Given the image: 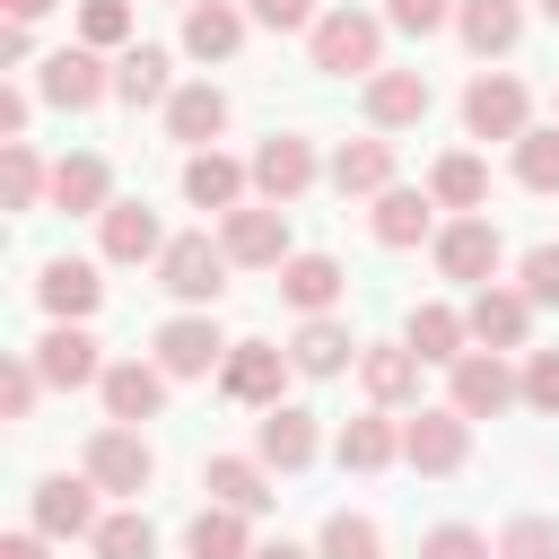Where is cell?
<instances>
[{"label":"cell","instance_id":"6da1fadb","mask_svg":"<svg viewBox=\"0 0 559 559\" xmlns=\"http://www.w3.org/2000/svg\"><path fill=\"white\" fill-rule=\"evenodd\" d=\"M306 61L332 70V79H358V87H367V79L384 70V17H376V9H349V0L323 9L314 35H306Z\"/></svg>","mask_w":559,"mask_h":559},{"label":"cell","instance_id":"7a4b0ae2","mask_svg":"<svg viewBox=\"0 0 559 559\" xmlns=\"http://www.w3.org/2000/svg\"><path fill=\"white\" fill-rule=\"evenodd\" d=\"M227 271H236V262H227L218 236H175V245L157 253V288H166L183 314H210V306L227 297Z\"/></svg>","mask_w":559,"mask_h":559},{"label":"cell","instance_id":"3957f363","mask_svg":"<svg viewBox=\"0 0 559 559\" xmlns=\"http://www.w3.org/2000/svg\"><path fill=\"white\" fill-rule=\"evenodd\" d=\"M533 131V87L515 79V70H472V87H463V140H524Z\"/></svg>","mask_w":559,"mask_h":559},{"label":"cell","instance_id":"277c9868","mask_svg":"<svg viewBox=\"0 0 559 559\" xmlns=\"http://www.w3.org/2000/svg\"><path fill=\"white\" fill-rule=\"evenodd\" d=\"M402 463H411L419 480L463 472V463H472V419H463L454 402H419V411L402 419Z\"/></svg>","mask_w":559,"mask_h":559},{"label":"cell","instance_id":"5b68a950","mask_svg":"<svg viewBox=\"0 0 559 559\" xmlns=\"http://www.w3.org/2000/svg\"><path fill=\"white\" fill-rule=\"evenodd\" d=\"M79 472L105 489V498H148V480H157V445L140 437V428H122V419H105L96 437H87V454H79Z\"/></svg>","mask_w":559,"mask_h":559},{"label":"cell","instance_id":"8992f818","mask_svg":"<svg viewBox=\"0 0 559 559\" xmlns=\"http://www.w3.org/2000/svg\"><path fill=\"white\" fill-rule=\"evenodd\" d=\"M445 402H454L463 419H498V411L524 402V367H507V349H463V358L445 367Z\"/></svg>","mask_w":559,"mask_h":559},{"label":"cell","instance_id":"52a82bcc","mask_svg":"<svg viewBox=\"0 0 559 559\" xmlns=\"http://www.w3.org/2000/svg\"><path fill=\"white\" fill-rule=\"evenodd\" d=\"M105 489L87 480V472H44L35 480V498H26V524L44 533V542H87L96 524H105V507H96Z\"/></svg>","mask_w":559,"mask_h":559},{"label":"cell","instance_id":"ba28073f","mask_svg":"<svg viewBox=\"0 0 559 559\" xmlns=\"http://www.w3.org/2000/svg\"><path fill=\"white\" fill-rule=\"evenodd\" d=\"M35 96H44V105H61V114H96V105L114 96V61H105V52H87V44L70 35L61 52H44Z\"/></svg>","mask_w":559,"mask_h":559},{"label":"cell","instance_id":"9c48e42d","mask_svg":"<svg viewBox=\"0 0 559 559\" xmlns=\"http://www.w3.org/2000/svg\"><path fill=\"white\" fill-rule=\"evenodd\" d=\"M227 349H236V341H227L210 314H166V323L148 332V358H157L175 384H192V376H218V367H227Z\"/></svg>","mask_w":559,"mask_h":559},{"label":"cell","instance_id":"30bf717a","mask_svg":"<svg viewBox=\"0 0 559 559\" xmlns=\"http://www.w3.org/2000/svg\"><path fill=\"white\" fill-rule=\"evenodd\" d=\"M245 166H253V201H271V210L306 201V192H314V175H323L314 140H297V131H271V140H262Z\"/></svg>","mask_w":559,"mask_h":559},{"label":"cell","instance_id":"8fae6325","mask_svg":"<svg viewBox=\"0 0 559 559\" xmlns=\"http://www.w3.org/2000/svg\"><path fill=\"white\" fill-rule=\"evenodd\" d=\"M218 245H227L236 271H280V262L297 253V245H288V210H271V201L227 210V218H218Z\"/></svg>","mask_w":559,"mask_h":559},{"label":"cell","instance_id":"7c38bea8","mask_svg":"<svg viewBox=\"0 0 559 559\" xmlns=\"http://www.w3.org/2000/svg\"><path fill=\"white\" fill-rule=\"evenodd\" d=\"M428 253H437V271H445V280H463V288H489V280H498V262H507V245H498L489 210H480V218H445Z\"/></svg>","mask_w":559,"mask_h":559},{"label":"cell","instance_id":"4fadbf2b","mask_svg":"<svg viewBox=\"0 0 559 559\" xmlns=\"http://www.w3.org/2000/svg\"><path fill=\"white\" fill-rule=\"evenodd\" d=\"M26 358H35V376H44L52 393H79V384H105V367H114V358L96 349V332H87V323H52V332H44V341H35Z\"/></svg>","mask_w":559,"mask_h":559},{"label":"cell","instance_id":"5bb4252c","mask_svg":"<svg viewBox=\"0 0 559 559\" xmlns=\"http://www.w3.org/2000/svg\"><path fill=\"white\" fill-rule=\"evenodd\" d=\"M288 376H297V367H288V349H280V341H236V349H227V367H218V393H227V402H245V411H271Z\"/></svg>","mask_w":559,"mask_h":559},{"label":"cell","instance_id":"9a60e30c","mask_svg":"<svg viewBox=\"0 0 559 559\" xmlns=\"http://www.w3.org/2000/svg\"><path fill=\"white\" fill-rule=\"evenodd\" d=\"M367 236L384 245V253H411V245H437V201H428V183L411 192V183H393V192H376L367 201Z\"/></svg>","mask_w":559,"mask_h":559},{"label":"cell","instance_id":"2e32d148","mask_svg":"<svg viewBox=\"0 0 559 559\" xmlns=\"http://www.w3.org/2000/svg\"><path fill=\"white\" fill-rule=\"evenodd\" d=\"M533 314H542V306H533L524 288H507V280L472 288V306H463V323H472V349H524Z\"/></svg>","mask_w":559,"mask_h":559},{"label":"cell","instance_id":"e0dca14e","mask_svg":"<svg viewBox=\"0 0 559 559\" xmlns=\"http://www.w3.org/2000/svg\"><path fill=\"white\" fill-rule=\"evenodd\" d=\"M419 349L411 341H367L358 349V393H367V411H402V402H419Z\"/></svg>","mask_w":559,"mask_h":559},{"label":"cell","instance_id":"ac0fdd59","mask_svg":"<svg viewBox=\"0 0 559 559\" xmlns=\"http://www.w3.org/2000/svg\"><path fill=\"white\" fill-rule=\"evenodd\" d=\"M166 367L157 358H114L105 367V384H96V402H105V419H122V428H140V419H157L166 411Z\"/></svg>","mask_w":559,"mask_h":559},{"label":"cell","instance_id":"d6986e66","mask_svg":"<svg viewBox=\"0 0 559 559\" xmlns=\"http://www.w3.org/2000/svg\"><path fill=\"white\" fill-rule=\"evenodd\" d=\"M35 306H44L52 323H87V314L105 306V280H96V262H79V253H52V262L35 271Z\"/></svg>","mask_w":559,"mask_h":559},{"label":"cell","instance_id":"ffe728a7","mask_svg":"<svg viewBox=\"0 0 559 559\" xmlns=\"http://www.w3.org/2000/svg\"><path fill=\"white\" fill-rule=\"evenodd\" d=\"M253 454H262L271 472H306V463L323 454V437H314V411H306V402H271V411L253 419Z\"/></svg>","mask_w":559,"mask_h":559},{"label":"cell","instance_id":"44dd1931","mask_svg":"<svg viewBox=\"0 0 559 559\" xmlns=\"http://www.w3.org/2000/svg\"><path fill=\"white\" fill-rule=\"evenodd\" d=\"M245 192H253V166H236L227 148H192V157H183V201H192V210L227 218V210H245Z\"/></svg>","mask_w":559,"mask_h":559},{"label":"cell","instance_id":"7402d4cb","mask_svg":"<svg viewBox=\"0 0 559 559\" xmlns=\"http://www.w3.org/2000/svg\"><path fill=\"white\" fill-rule=\"evenodd\" d=\"M428 105H437L428 70H376L367 79V131H411V122H428Z\"/></svg>","mask_w":559,"mask_h":559},{"label":"cell","instance_id":"603a6c76","mask_svg":"<svg viewBox=\"0 0 559 559\" xmlns=\"http://www.w3.org/2000/svg\"><path fill=\"white\" fill-rule=\"evenodd\" d=\"M52 210H61V218H105V210H114V166H105L96 148H70V157L52 166Z\"/></svg>","mask_w":559,"mask_h":559},{"label":"cell","instance_id":"cb8c5ba5","mask_svg":"<svg viewBox=\"0 0 559 559\" xmlns=\"http://www.w3.org/2000/svg\"><path fill=\"white\" fill-rule=\"evenodd\" d=\"M96 245H105V262H122V271H131V262H157L175 236L157 227V210H148V201H114V210L96 218Z\"/></svg>","mask_w":559,"mask_h":559},{"label":"cell","instance_id":"d4e9b609","mask_svg":"<svg viewBox=\"0 0 559 559\" xmlns=\"http://www.w3.org/2000/svg\"><path fill=\"white\" fill-rule=\"evenodd\" d=\"M358 349L367 341H349L341 314H297V332H288V367L297 376H341V367H358Z\"/></svg>","mask_w":559,"mask_h":559},{"label":"cell","instance_id":"484cf974","mask_svg":"<svg viewBox=\"0 0 559 559\" xmlns=\"http://www.w3.org/2000/svg\"><path fill=\"white\" fill-rule=\"evenodd\" d=\"M201 489H210V507L262 515V507H271V463H262V454H210V463H201Z\"/></svg>","mask_w":559,"mask_h":559},{"label":"cell","instance_id":"4316f807","mask_svg":"<svg viewBox=\"0 0 559 559\" xmlns=\"http://www.w3.org/2000/svg\"><path fill=\"white\" fill-rule=\"evenodd\" d=\"M454 35H463L472 61H498V52L524 44V0H463L454 9Z\"/></svg>","mask_w":559,"mask_h":559},{"label":"cell","instance_id":"83f0119b","mask_svg":"<svg viewBox=\"0 0 559 559\" xmlns=\"http://www.w3.org/2000/svg\"><path fill=\"white\" fill-rule=\"evenodd\" d=\"M114 96L140 114V105H157L166 114V96H175V52L166 44H131V52H114Z\"/></svg>","mask_w":559,"mask_h":559},{"label":"cell","instance_id":"f1b7e54d","mask_svg":"<svg viewBox=\"0 0 559 559\" xmlns=\"http://www.w3.org/2000/svg\"><path fill=\"white\" fill-rule=\"evenodd\" d=\"M227 131V87H210V79H183L175 96H166V140H183V148H210Z\"/></svg>","mask_w":559,"mask_h":559},{"label":"cell","instance_id":"f546056e","mask_svg":"<svg viewBox=\"0 0 559 559\" xmlns=\"http://www.w3.org/2000/svg\"><path fill=\"white\" fill-rule=\"evenodd\" d=\"M323 175L341 201H376V192H393V140H341Z\"/></svg>","mask_w":559,"mask_h":559},{"label":"cell","instance_id":"4dcf8cb0","mask_svg":"<svg viewBox=\"0 0 559 559\" xmlns=\"http://www.w3.org/2000/svg\"><path fill=\"white\" fill-rule=\"evenodd\" d=\"M280 297H288L297 314H332V306L349 297V271H341L332 253H288V262H280Z\"/></svg>","mask_w":559,"mask_h":559},{"label":"cell","instance_id":"1f68e13d","mask_svg":"<svg viewBox=\"0 0 559 559\" xmlns=\"http://www.w3.org/2000/svg\"><path fill=\"white\" fill-rule=\"evenodd\" d=\"M402 341H411L428 367H454V358L472 349V323H463V306L428 297V306H411V314H402Z\"/></svg>","mask_w":559,"mask_h":559},{"label":"cell","instance_id":"d6a6232c","mask_svg":"<svg viewBox=\"0 0 559 559\" xmlns=\"http://www.w3.org/2000/svg\"><path fill=\"white\" fill-rule=\"evenodd\" d=\"M332 454H341V472H384V463H402V419L393 411H358V419H341Z\"/></svg>","mask_w":559,"mask_h":559},{"label":"cell","instance_id":"836d02e7","mask_svg":"<svg viewBox=\"0 0 559 559\" xmlns=\"http://www.w3.org/2000/svg\"><path fill=\"white\" fill-rule=\"evenodd\" d=\"M245 26H253V17H245L236 0H192V9H183V52H192V61H236Z\"/></svg>","mask_w":559,"mask_h":559},{"label":"cell","instance_id":"e575fe53","mask_svg":"<svg viewBox=\"0 0 559 559\" xmlns=\"http://www.w3.org/2000/svg\"><path fill=\"white\" fill-rule=\"evenodd\" d=\"M428 201L454 210V218H480V210H489V166H480L472 148H445V157L428 166Z\"/></svg>","mask_w":559,"mask_h":559},{"label":"cell","instance_id":"d590c367","mask_svg":"<svg viewBox=\"0 0 559 559\" xmlns=\"http://www.w3.org/2000/svg\"><path fill=\"white\" fill-rule=\"evenodd\" d=\"M262 542H253V515H236V507H201L192 524H183V559H253Z\"/></svg>","mask_w":559,"mask_h":559},{"label":"cell","instance_id":"8d00e7d4","mask_svg":"<svg viewBox=\"0 0 559 559\" xmlns=\"http://www.w3.org/2000/svg\"><path fill=\"white\" fill-rule=\"evenodd\" d=\"M0 201H9L17 218L52 201V166H44V157H35L26 140H9V148H0Z\"/></svg>","mask_w":559,"mask_h":559},{"label":"cell","instance_id":"74e56055","mask_svg":"<svg viewBox=\"0 0 559 559\" xmlns=\"http://www.w3.org/2000/svg\"><path fill=\"white\" fill-rule=\"evenodd\" d=\"M79 44H87V52H131V44H140L131 0H79Z\"/></svg>","mask_w":559,"mask_h":559},{"label":"cell","instance_id":"f35d334b","mask_svg":"<svg viewBox=\"0 0 559 559\" xmlns=\"http://www.w3.org/2000/svg\"><path fill=\"white\" fill-rule=\"evenodd\" d=\"M314 559H384V533H376V515H349V507H332V515H323V533H314Z\"/></svg>","mask_w":559,"mask_h":559},{"label":"cell","instance_id":"ab89813d","mask_svg":"<svg viewBox=\"0 0 559 559\" xmlns=\"http://www.w3.org/2000/svg\"><path fill=\"white\" fill-rule=\"evenodd\" d=\"M87 550H96V559H157V533H148L140 507H122V515H105V524L87 533Z\"/></svg>","mask_w":559,"mask_h":559},{"label":"cell","instance_id":"60d3db41","mask_svg":"<svg viewBox=\"0 0 559 559\" xmlns=\"http://www.w3.org/2000/svg\"><path fill=\"white\" fill-rule=\"evenodd\" d=\"M515 183L524 192H559V122H533L515 140Z\"/></svg>","mask_w":559,"mask_h":559},{"label":"cell","instance_id":"b9f144b4","mask_svg":"<svg viewBox=\"0 0 559 559\" xmlns=\"http://www.w3.org/2000/svg\"><path fill=\"white\" fill-rule=\"evenodd\" d=\"M454 9H463V0H384V26L411 35V44H428V35L454 26Z\"/></svg>","mask_w":559,"mask_h":559},{"label":"cell","instance_id":"7bdbcfd3","mask_svg":"<svg viewBox=\"0 0 559 559\" xmlns=\"http://www.w3.org/2000/svg\"><path fill=\"white\" fill-rule=\"evenodd\" d=\"M419 559H498V542L480 524H428L419 533Z\"/></svg>","mask_w":559,"mask_h":559},{"label":"cell","instance_id":"ee69618b","mask_svg":"<svg viewBox=\"0 0 559 559\" xmlns=\"http://www.w3.org/2000/svg\"><path fill=\"white\" fill-rule=\"evenodd\" d=\"M35 402H44V376H35V358L17 349V358L0 367V419H35Z\"/></svg>","mask_w":559,"mask_h":559},{"label":"cell","instance_id":"f6af8a7d","mask_svg":"<svg viewBox=\"0 0 559 559\" xmlns=\"http://www.w3.org/2000/svg\"><path fill=\"white\" fill-rule=\"evenodd\" d=\"M498 559H559V524L550 515H515L498 533Z\"/></svg>","mask_w":559,"mask_h":559},{"label":"cell","instance_id":"bcb514c9","mask_svg":"<svg viewBox=\"0 0 559 559\" xmlns=\"http://www.w3.org/2000/svg\"><path fill=\"white\" fill-rule=\"evenodd\" d=\"M524 411L559 419V349H524Z\"/></svg>","mask_w":559,"mask_h":559},{"label":"cell","instance_id":"7dc6e473","mask_svg":"<svg viewBox=\"0 0 559 559\" xmlns=\"http://www.w3.org/2000/svg\"><path fill=\"white\" fill-rule=\"evenodd\" d=\"M515 288H524L533 306H559V245H533V253L515 262Z\"/></svg>","mask_w":559,"mask_h":559},{"label":"cell","instance_id":"c3c4849f","mask_svg":"<svg viewBox=\"0 0 559 559\" xmlns=\"http://www.w3.org/2000/svg\"><path fill=\"white\" fill-rule=\"evenodd\" d=\"M245 17H253V26H271V35H314V17H323V9H314V0H245Z\"/></svg>","mask_w":559,"mask_h":559},{"label":"cell","instance_id":"681fc988","mask_svg":"<svg viewBox=\"0 0 559 559\" xmlns=\"http://www.w3.org/2000/svg\"><path fill=\"white\" fill-rule=\"evenodd\" d=\"M26 122H35V87H17V79H9V87H0V148H9V140H26Z\"/></svg>","mask_w":559,"mask_h":559},{"label":"cell","instance_id":"f907efd6","mask_svg":"<svg viewBox=\"0 0 559 559\" xmlns=\"http://www.w3.org/2000/svg\"><path fill=\"white\" fill-rule=\"evenodd\" d=\"M17 61H35V35L9 17V26H0V70H17Z\"/></svg>","mask_w":559,"mask_h":559},{"label":"cell","instance_id":"816d5d0a","mask_svg":"<svg viewBox=\"0 0 559 559\" xmlns=\"http://www.w3.org/2000/svg\"><path fill=\"white\" fill-rule=\"evenodd\" d=\"M0 559H52V542L26 524V533H9V542H0Z\"/></svg>","mask_w":559,"mask_h":559},{"label":"cell","instance_id":"f5cc1de1","mask_svg":"<svg viewBox=\"0 0 559 559\" xmlns=\"http://www.w3.org/2000/svg\"><path fill=\"white\" fill-rule=\"evenodd\" d=\"M61 0H0V17H17V26H35V17H52Z\"/></svg>","mask_w":559,"mask_h":559},{"label":"cell","instance_id":"db71d44e","mask_svg":"<svg viewBox=\"0 0 559 559\" xmlns=\"http://www.w3.org/2000/svg\"><path fill=\"white\" fill-rule=\"evenodd\" d=\"M253 559H314V550H297V542H262Z\"/></svg>","mask_w":559,"mask_h":559},{"label":"cell","instance_id":"11a10c76","mask_svg":"<svg viewBox=\"0 0 559 559\" xmlns=\"http://www.w3.org/2000/svg\"><path fill=\"white\" fill-rule=\"evenodd\" d=\"M542 17H550V26H559V0H542Z\"/></svg>","mask_w":559,"mask_h":559},{"label":"cell","instance_id":"9f6ffc18","mask_svg":"<svg viewBox=\"0 0 559 559\" xmlns=\"http://www.w3.org/2000/svg\"><path fill=\"white\" fill-rule=\"evenodd\" d=\"M175 9H192V0H175Z\"/></svg>","mask_w":559,"mask_h":559}]
</instances>
